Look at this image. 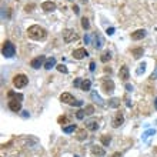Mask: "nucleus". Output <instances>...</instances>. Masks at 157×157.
Here are the masks:
<instances>
[{
    "label": "nucleus",
    "mask_w": 157,
    "mask_h": 157,
    "mask_svg": "<svg viewBox=\"0 0 157 157\" xmlns=\"http://www.w3.org/2000/svg\"><path fill=\"white\" fill-rule=\"evenodd\" d=\"M92 98L94 100V101H96V103H97L98 106H103V100L100 98V96H98L96 92H92Z\"/></svg>",
    "instance_id": "22"
},
{
    "label": "nucleus",
    "mask_w": 157,
    "mask_h": 157,
    "mask_svg": "<svg viewBox=\"0 0 157 157\" xmlns=\"http://www.w3.org/2000/svg\"><path fill=\"white\" fill-rule=\"evenodd\" d=\"M57 121H59L60 124H66V123H67V117H59Z\"/></svg>",
    "instance_id": "33"
},
{
    "label": "nucleus",
    "mask_w": 157,
    "mask_h": 157,
    "mask_svg": "<svg viewBox=\"0 0 157 157\" xmlns=\"http://www.w3.org/2000/svg\"><path fill=\"white\" fill-rule=\"evenodd\" d=\"M123 123H124V116H123V113H117V114L114 116V118H113V121H111V126H113L114 129H117V127H120Z\"/></svg>",
    "instance_id": "9"
},
{
    "label": "nucleus",
    "mask_w": 157,
    "mask_h": 157,
    "mask_svg": "<svg viewBox=\"0 0 157 157\" xmlns=\"http://www.w3.org/2000/svg\"><path fill=\"white\" fill-rule=\"evenodd\" d=\"M73 12H74L76 14L80 13V9H78V6H76V4H74V6H73Z\"/></svg>",
    "instance_id": "35"
},
{
    "label": "nucleus",
    "mask_w": 157,
    "mask_h": 157,
    "mask_svg": "<svg viewBox=\"0 0 157 157\" xmlns=\"http://www.w3.org/2000/svg\"><path fill=\"white\" fill-rule=\"evenodd\" d=\"M94 69H96V64H94V61H92V63H90V70L94 72Z\"/></svg>",
    "instance_id": "39"
},
{
    "label": "nucleus",
    "mask_w": 157,
    "mask_h": 157,
    "mask_svg": "<svg viewBox=\"0 0 157 157\" xmlns=\"http://www.w3.org/2000/svg\"><path fill=\"white\" fill-rule=\"evenodd\" d=\"M41 9H43L44 12H54V10H56V3H54V1H50V0L43 1V3H41Z\"/></svg>",
    "instance_id": "12"
},
{
    "label": "nucleus",
    "mask_w": 157,
    "mask_h": 157,
    "mask_svg": "<svg viewBox=\"0 0 157 157\" xmlns=\"http://www.w3.org/2000/svg\"><path fill=\"white\" fill-rule=\"evenodd\" d=\"M84 138H87V131L86 129H81L77 131V140H84Z\"/></svg>",
    "instance_id": "23"
},
{
    "label": "nucleus",
    "mask_w": 157,
    "mask_h": 157,
    "mask_svg": "<svg viewBox=\"0 0 157 157\" xmlns=\"http://www.w3.org/2000/svg\"><path fill=\"white\" fill-rule=\"evenodd\" d=\"M74 130H77V126H76V124H70V126H66V127H63V131H64V133H67V134L73 133Z\"/></svg>",
    "instance_id": "21"
},
{
    "label": "nucleus",
    "mask_w": 157,
    "mask_h": 157,
    "mask_svg": "<svg viewBox=\"0 0 157 157\" xmlns=\"http://www.w3.org/2000/svg\"><path fill=\"white\" fill-rule=\"evenodd\" d=\"M86 129H89V130H92V131H96V130L98 129L97 120H92V121H87V123H86Z\"/></svg>",
    "instance_id": "16"
},
{
    "label": "nucleus",
    "mask_w": 157,
    "mask_h": 157,
    "mask_svg": "<svg viewBox=\"0 0 157 157\" xmlns=\"http://www.w3.org/2000/svg\"><path fill=\"white\" fill-rule=\"evenodd\" d=\"M146 34H147V32L144 30V29H138V30H136V32L131 33V40H141L146 37Z\"/></svg>",
    "instance_id": "11"
},
{
    "label": "nucleus",
    "mask_w": 157,
    "mask_h": 157,
    "mask_svg": "<svg viewBox=\"0 0 157 157\" xmlns=\"http://www.w3.org/2000/svg\"><path fill=\"white\" fill-rule=\"evenodd\" d=\"M118 77L121 78L123 81H127L130 77V72H129V67L127 66H121L120 70H118Z\"/></svg>",
    "instance_id": "10"
},
{
    "label": "nucleus",
    "mask_w": 157,
    "mask_h": 157,
    "mask_svg": "<svg viewBox=\"0 0 157 157\" xmlns=\"http://www.w3.org/2000/svg\"><path fill=\"white\" fill-rule=\"evenodd\" d=\"M27 83H29V78H27L26 74H16L13 77V84L14 87H17V89H23V87H26Z\"/></svg>",
    "instance_id": "3"
},
{
    "label": "nucleus",
    "mask_w": 157,
    "mask_h": 157,
    "mask_svg": "<svg viewBox=\"0 0 157 157\" xmlns=\"http://www.w3.org/2000/svg\"><path fill=\"white\" fill-rule=\"evenodd\" d=\"M126 90H127V92H131V90H133V86L127 83V84H126Z\"/></svg>",
    "instance_id": "38"
},
{
    "label": "nucleus",
    "mask_w": 157,
    "mask_h": 157,
    "mask_svg": "<svg viewBox=\"0 0 157 157\" xmlns=\"http://www.w3.org/2000/svg\"><path fill=\"white\" fill-rule=\"evenodd\" d=\"M27 34H29V37L33 40H37V41H40V40H44L47 37V32L44 27L39 26V24H33V26H30L29 29H27Z\"/></svg>",
    "instance_id": "1"
},
{
    "label": "nucleus",
    "mask_w": 157,
    "mask_h": 157,
    "mask_svg": "<svg viewBox=\"0 0 157 157\" xmlns=\"http://www.w3.org/2000/svg\"><path fill=\"white\" fill-rule=\"evenodd\" d=\"M70 1H73V0H70Z\"/></svg>",
    "instance_id": "43"
},
{
    "label": "nucleus",
    "mask_w": 157,
    "mask_h": 157,
    "mask_svg": "<svg viewBox=\"0 0 157 157\" xmlns=\"http://www.w3.org/2000/svg\"><path fill=\"white\" fill-rule=\"evenodd\" d=\"M106 33H107V34H109V36H111V34H113V33H114V27H109V29H107V30H106Z\"/></svg>",
    "instance_id": "34"
},
{
    "label": "nucleus",
    "mask_w": 157,
    "mask_h": 157,
    "mask_svg": "<svg viewBox=\"0 0 157 157\" xmlns=\"http://www.w3.org/2000/svg\"><path fill=\"white\" fill-rule=\"evenodd\" d=\"M109 106H110V107H114V109H116V107H118V106H120V98H117V97H113L110 100V103H109Z\"/></svg>",
    "instance_id": "26"
},
{
    "label": "nucleus",
    "mask_w": 157,
    "mask_h": 157,
    "mask_svg": "<svg viewBox=\"0 0 157 157\" xmlns=\"http://www.w3.org/2000/svg\"><path fill=\"white\" fill-rule=\"evenodd\" d=\"M80 1H81V3H87V0H80Z\"/></svg>",
    "instance_id": "42"
},
{
    "label": "nucleus",
    "mask_w": 157,
    "mask_h": 157,
    "mask_svg": "<svg viewBox=\"0 0 157 157\" xmlns=\"http://www.w3.org/2000/svg\"><path fill=\"white\" fill-rule=\"evenodd\" d=\"M111 59V54H110V52H104L101 56H100V60L103 61V63H107L109 60Z\"/></svg>",
    "instance_id": "24"
},
{
    "label": "nucleus",
    "mask_w": 157,
    "mask_h": 157,
    "mask_svg": "<svg viewBox=\"0 0 157 157\" xmlns=\"http://www.w3.org/2000/svg\"><path fill=\"white\" fill-rule=\"evenodd\" d=\"M154 107H156V110H157V97H156V100H154Z\"/></svg>",
    "instance_id": "41"
},
{
    "label": "nucleus",
    "mask_w": 157,
    "mask_h": 157,
    "mask_svg": "<svg viewBox=\"0 0 157 157\" xmlns=\"http://www.w3.org/2000/svg\"><path fill=\"white\" fill-rule=\"evenodd\" d=\"M101 90L106 93V94H110V93L114 92V81L110 80V78H106L104 81L101 83Z\"/></svg>",
    "instance_id": "5"
},
{
    "label": "nucleus",
    "mask_w": 157,
    "mask_h": 157,
    "mask_svg": "<svg viewBox=\"0 0 157 157\" xmlns=\"http://www.w3.org/2000/svg\"><path fill=\"white\" fill-rule=\"evenodd\" d=\"M84 116H86V111L84 110H77V113H76V117H77L78 120H81Z\"/></svg>",
    "instance_id": "31"
},
{
    "label": "nucleus",
    "mask_w": 157,
    "mask_h": 157,
    "mask_svg": "<svg viewBox=\"0 0 157 157\" xmlns=\"http://www.w3.org/2000/svg\"><path fill=\"white\" fill-rule=\"evenodd\" d=\"M33 7H34V4H30V6L27 4V6H26V12H33V10H32Z\"/></svg>",
    "instance_id": "37"
},
{
    "label": "nucleus",
    "mask_w": 157,
    "mask_h": 157,
    "mask_svg": "<svg viewBox=\"0 0 157 157\" xmlns=\"http://www.w3.org/2000/svg\"><path fill=\"white\" fill-rule=\"evenodd\" d=\"M60 101H63V103H66V104H70L72 106L76 100H74V97H73L70 93H63L61 96H60Z\"/></svg>",
    "instance_id": "13"
},
{
    "label": "nucleus",
    "mask_w": 157,
    "mask_h": 157,
    "mask_svg": "<svg viewBox=\"0 0 157 157\" xmlns=\"http://www.w3.org/2000/svg\"><path fill=\"white\" fill-rule=\"evenodd\" d=\"M9 109L14 113H19L21 110V101L17 100V98H10L9 100Z\"/></svg>",
    "instance_id": "7"
},
{
    "label": "nucleus",
    "mask_w": 157,
    "mask_h": 157,
    "mask_svg": "<svg viewBox=\"0 0 157 157\" xmlns=\"http://www.w3.org/2000/svg\"><path fill=\"white\" fill-rule=\"evenodd\" d=\"M7 96H9V98H17L20 101L23 100V94H17V93H14V92H9Z\"/></svg>",
    "instance_id": "25"
},
{
    "label": "nucleus",
    "mask_w": 157,
    "mask_h": 157,
    "mask_svg": "<svg viewBox=\"0 0 157 157\" xmlns=\"http://www.w3.org/2000/svg\"><path fill=\"white\" fill-rule=\"evenodd\" d=\"M81 83H83V80H81V78H76L73 84H74V87H81Z\"/></svg>",
    "instance_id": "32"
},
{
    "label": "nucleus",
    "mask_w": 157,
    "mask_h": 157,
    "mask_svg": "<svg viewBox=\"0 0 157 157\" xmlns=\"http://www.w3.org/2000/svg\"><path fill=\"white\" fill-rule=\"evenodd\" d=\"M56 66V59L54 57H49V59H46V63H44V69L46 70H50L52 67H54Z\"/></svg>",
    "instance_id": "18"
},
{
    "label": "nucleus",
    "mask_w": 157,
    "mask_h": 157,
    "mask_svg": "<svg viewBox=\"0 0 157 157\" xmlns=\"http://www.w3.org/2000/svg\"><path fill=\"white\" fill-rule=\"evenodd\" d=\"M63 40L66 43H72L74 40H77V33L74 32V29H66V30H63Z\"/></svg>",
    "instance_id": "4"
},
{
    "label": "nucleus",
    "mask_w": 157,
    "mask_h": 157,
    "mask_svg": "<svg viewBox=\"0 0 157 157\" xmlns=\"http://www.w3.org/2000/svg\"><path fill=\"white\" fill-rule=\"evenodd\" d=\"M1 54L7 57V59H10V57H13L14 54H16V47L14 44L10 41V40H6L4 43H3V47H1Z\"/></svg>",
    "instance_id": "2"
},
{
    "label": "nucleus",
    "mask_w": 157,
    "mask_h": 157,
    "mask_svg": "<svg viewBox=\"0 0 157 157\" xmlns=\"http://www.w3.org/2000/svg\"><path fill=\"white\" fill-rule=\"evenodd\" d=\"M111 157H121V153H120V151H116V153H114Z\"/></svg>",
    "instance_id": "40"
},
{
    "label": "nucleus",
    "mask_w": 157,
    "mask_h": 157,
    "mask_svg": "<svg viewBox=\"0 0 157 157\" xmlns=\"http://www.w3.org/2000/svg\"><path fill=\"white\" fill-rule=\"evenodd\" d=\"M92 154H93V157H103L106 154V151H104V149L100 147V146H93Z\"/></svg>",
    "instance_id": "14"
},
{
    "label": "nucleus",
    "mask_w": 157,
    "mask_h": 157,
    "mask_svg": "<svg viewBox=\"0 0 157 157\" xmlns=\"http://www.w3.org/2000/svg\"><path fill=\"white\" fill-rule=\"evenodd\" d=\"M151 78H157V66H156V69H154V72L151 73Z\"/></svg>",
    "instance_id": "36"
},
{
    "label": "nucleus",
    "mask_w": 157,
    "mask_h": 157,
    "mask_svg": "<svg viewBox=\"0 0 157 157\" xmlns=\"http://www.w3.org/2000/svg\"><path fill=\"white\" fill-rule=\"evenodd\" d=\"M90 87H92V81L89 80V78H86V80H83V83H81V90H84V92H89L90 90Z\"/></svg>",
    "instance_id": "19"
},
{
    "label": "nucleus",
    "mask_w": 157,
    "mask_h": 157,
    "mask_svg": "<svg viewBox=\"0 0 157 157\" xmlns=\"http://www.w3.org/2000/svg\"><path fill=\"white\" fill-rule=\"evenodd\" d=\"M56 69L59 70L60 73H64V74H67L69 73V70H67V67H66L64 64H59V66H56Z\"/></svg>",
    "instance_id": "28"
},
{
    "label": "nucleus",
    "mask_w": 157,
    "mask_h": 157,
    "mask_svg": "<svg viewBox=\"0 0 157 157\" xmlns=\"http://www.w3.org/2000/svg\"><path fill=\"white\" fill-rule=\"evenodd\" d=\"M93 39H94V43H93V46L96 47V49H100V47L103 46V39H101L98 34H93Z\"/></svg>",
    "instance_id": "17"
},
{
    "label": "nucleus",
    "mask_w": 157,
    "mask_h": 157,
    "mask_svg": "<svg viewBox=\"0 0 157 157\" xmlns=\"http://www.w3.org/2000/svg\"><path fill=\"white\" fill-rule=\"evenodd\" d=\"M131 54H133L134 59H140V57L144 54L143 47H136V49H133V50H131Z\"/></svg>",
    "instance_id": "15"
},
{
    "label": "nucleus",
    "mask_w": 157,
    "mask_h": 157,
    "mask_svg": "<svg viewBox=\"0 0 157 157\" xmlns=\"http://www.w3.org/2000/svg\"><path fill=\"white\" fill-rule=\"evenodd\" d=\"M81 27H83L84 30H89V27H90V23H89V20L86 19V17L81 19Z\"/></svg>",
    "instance_id": "27"
},
{
    "label": "nucleus",
    "mask_w": 157,
    "mask_h": 157,
    "mask_svg": "<svg viewBox=\"0 0 157 157\" xmlns=\"http://www.w3.org/2000/svg\"><path fill=\"white\" fill-rule=\"evenodd\" d=\"M100 141H101L103 146H109L110 141H111V137H110V136H107V134H103V136L100 137Z\"/></svg>",
    "instance_id": "20"
},
{
    "label": "nucleus",
    "mask_w": 157,
    "mask_h": 157,
    "mask_svg": "<svg viewBox=\"0 0 157 157\" xmlns=\"http://www.w3.org/2000/svg\"><path fill=\"white\" fill-rule=\"evenodd\" d=\"M146 72V63H141L138 64V69H137V74H141V73Z\"/></svg>",
    "instance_id": "30"
},
{
    "label": "nucleus",
    "mask_w": 157,
    "mask_h": 157,
    "mask_svg": "<svg viewBox=\"0 0 157 157\" xmlns=\"http://www.w3.org/2000/svg\"><path fill=\"white\" fill-rule=\"evenodd\" d=\"M44 63H46V57L44 56H37V57L32 59L30 66H32L33 69H40L41 66H44Z\"/></svg>",
    "instance_id": "6"
},
{
    "label": "nucleus",
    "mask_w": 157,
    "mask_h": 157,
    "mask_svg": "<svg viewBox=\"0 0 157 157\" xmlns=\"http://www.w3.org/2000/svg\"><path fill=\"white\" fill-rule=\"evenodd\" d=\"M84 111H86V116H92L93 113H94V107L93 106H87L84 109Z\"/></svg>",
    "instance_id": "29"
},
{
    "label": "nucleus",
    "mask_w": 157,
    "mask_h": 157,
    "mask_svg": "<svg viewBox=\"0 0 157 157\" xmlns=\"http://www.w3.org/2000/svg\"><path fill=\"white\" fill-rule=\"evenodd\" d=\"M87 56H89V53H87V50L83 49V47L76 49V50L73 52V57L76 60H81V59H84V57H87Z\"/></svg>",
    "instance_id": "8"
}]
</instances>
